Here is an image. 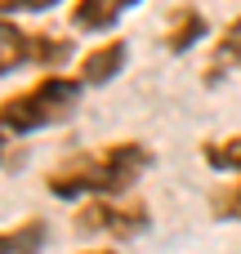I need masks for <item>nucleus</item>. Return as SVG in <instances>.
Wrapping results in <instances>:
<instances>
[{
  "mask_svg": "<svg viewBox=\"0 0 241 254\" xmlns=\"http://www.w3.org/2000/svg\"><path fill=\"white\" fill-rule=\"evenodd\" d=\"M85 80L67 76V71H45L40 80H31L27 89L0 98V129L4 134H40L54 129L63 121L76 116L80 98H85Z\"/></svg>",
  "mask_w": 241,
  "mask_h": 254,
  "instance_id": "2",
  "label": "nucleus"
},
{
  "mask_svg": "<svg viewBox=\"0 0 241 254\" xmlns=\"http://www.w3.org/2000/svg\"><path fill=\"white\" fill-rule=\"evenodd\" d=\"M224 71H241V18L224 22V31L210 45V67H206V85H215Z\"/></svg>",
  "mask_w": 241,
  "mask_h": 254,
  "instance_id": "8",
  "label": "nucleus"
},
{
  "mask_svg": "<svg viewBox=\"0 0 241 254\" xmlns=\"http://www.w3.org/2000/svg\"><path fill=\"white\" fill-rule=\"evenodd\" d=\"M206 36H210V18L197 4H174L165 13V22H161V49L174 54V58L179 54H192Z\"/></svg>",
  "mask_w": 241,
  "mask_h": 254,
  "instance_id": "6",
  "label": "nucleus"
},
{
  "mask_svg": "<svg viewBox=\"0 0 241 254\" xmlns=\"http://www.w3.org/2000/svg\"><path fill=\"white\" fill-rule=\"evenodd\" d=\"M134 4H139V0H72L67 27H72V31H85V36H107V31H116V22H121Z\"/></svg>",
  "mask_w": 241,
  "mask_h": 254,
  "instance_id": "7",
  "label": "nucleus"
},
{
  "mask_svg": "<svg viewBox=\"0 0 241 254\" xmlns=\"http://www.w3.org/2000/svg\"><path fill=\"white\" fill-rule=\"evenodd\" d=\"M152 147L143 138H112L103 147H85L63 156L45 170V192L58 201H89V196H125L152 170Z\"/></svg>",
  "mask_w": 241,
  "mask_h": 254,
  "instance_id": "1",
  "label": "nucleus"
},
{
  "mask_svg": "<svg viewBox=\"0 0 241 254\" xmlns=\"http://www.w3.org/2000/svg\"><path fill=\"white\" fill-rule=\"evenodd\" d=\"M76 54V40L67 31H45V27H22L18 18L0 13V76H13L22 67L40 71H63Z\"/></svg>",
  "mask_w": 241,
  "mask_h": 254,
  "instance_id": "3",
  "label": "nucleus"
},
{
  "mask_svg": "<svg viewBox=\"0 0 241 254\" xmlns=\"http://www.w3.org/2000/svg\"><path fill=\"white\" fill-rule=\"evenodd\" d=\"M80 254H121V250H112V246H94V250H80Z\"/></svg>",
  "mask_w": 241,
  "mask_h": 254,
  "instance_id": "13",
  "label": "nucleus"
},
{
  "mask_svg": "<svg viewBox=\"0 0 241 254\" xmlns=\"http://www.w3.org/2000/svg\"><path fill=\"white\" fill-rule=\"evenodd\" d=\"M201 161L215 174H241V134H219L201 143Z\"/></svg>",
  "mask_w": 241,
  "mask_h": 254,
  "instance_id": "10",
  "label": "nucleus"
},
{
  "mask_svg": "<svg viewBox=\"0 0 241 254\" xmlns=\"http://www.w3.org/2000/svg\"><path fill=\"white\" fill-rule=\"evenodd\" d=\"M4 138H9V134H4V129H0V161H4Z\"/></svg>",
  "mask_w": 241,
  "mask_h": 254,
  "instance_id": "14",
  "label": "nucleus"
},
{
  "mask_svg": "<svg viewBox=\"0 0 241 254\" xmlns=\"http://www.w3.org/2000/svg\"><path fill=\"white\" fill-rule=\"evenodd\" d=\"M152 228V210L139 196H89L76 210V232L80 237H107V241H134Z\"/></svg>",
  "mask_w": 241,
  "mask_h": 254,
  "instance_id": "4",
  "label": "nucleus"
},
{
  "mask_svg": "<svg viewBox=\"0 0 241 254\" xmlns=\"http://www.w3.org/2000/svg\"><path fill=\"white\" fill-rule=\"evenodd\" d=\"M58 0H0V13H9V18H18V13H45V9H54Z\"/></svg>",
  "mask_w": 241,
  "mask_h": 254,
  "instance_id": "12",
  "label": "nucleus"
},
{
  "mask_svg": "<svg viewBox=\"0 0 241 254\" xmlns=\"http://www.w3.org/2000/svg\"><path fill=\"white\" fill-rule=\"evenodd\" d=\"M125 67H130V40H125V36H107V40H98L89 54H80L76 76H80L89 89H103V85H112Z\"/></svg>",
  "mask_w": 241,
  "mask_h": 254,
  "instance_id": "5",
  "label": "nucleus"
},
{
  "mask_svg": "<svg viewBox=\"0 0 241 254\" xmlns=\"http://www.w3.org/2000/svg\"><path fill=\"white\" fill-rule=\"evenodd\" d=\"M45 246H49L45 219H22L13 228H0V254H40Z\"/></svg>",
  "mask_w": 241,
  "mask_h": 254,
  "instance_id": "9",
  "label": "nucleus"
},
{
  "mask_svg": "<svg viewBox=\"0 0 241 254\" xmlns=\"http://www.w3.org/2000/svg\"><path fill=\"white\" fill-rule=\"evenodd\" d=\"M210 214L215 223H241V174H228V183L210 192Z\"/></svg>",
  "mask_w": 241,
  "mask_h": 254,
  "instance_id": "11",
  "label": "nucleus"
}]
</instances>
